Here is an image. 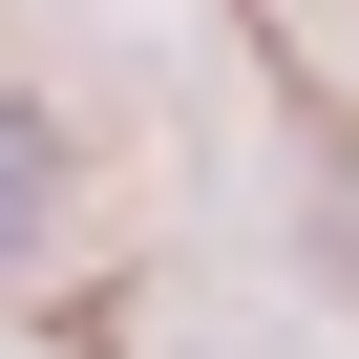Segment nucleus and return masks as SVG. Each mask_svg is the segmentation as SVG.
<instances>
[{"label": "nucleus", "mask_w": 359, "mask_h": 359, "mask_svg": "<svg viewBox=\"0 0 359 359\" xmlns=\"http://www.w3.org/2000/svg\"><path fill=\"white\" fill-rule=\"evenodd\" d=\"M43 191H64V148H43L22 106H0V275H22V233H43Z\"/></svg>", "instance_id": "nucleus-1"}]
</instances>
